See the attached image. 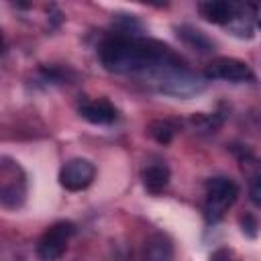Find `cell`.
Masks as SVG:
<instances>
[{"mask_svg":"<svg viewBox=\"0 0 261 261\" xmlns=\"http://www.w3.org/2000/svg\"><path fill=\"white\" fill-rule=\"evenodd\" d=\"M243 169L249 173V198L253 204L261 206V163L243 159Z\"/></svg>","mask_w":261,"mask_h":261,"instance_id":"14","label":"cell"},{"mask_svg":"<svg viewBox=\"0 0 261 261\" xmlns=\"http://www.w3.org/2000/svg\"><path fill=\"white\" fill-rule=\"evenodd\" d=\"M80 114L94 124H110L116 120V108L106 100V98H98V100H84L80 104Z\"/></svg>","mask_w":261,"mask_h":261,"instance_id":"8","label":"cell"},{"mask_svg":"<svg viewBox=\"0 0 261 261\" xmlns=\"http://www.w3.org/2000/svg\"><path fill=\"white\" fill-rule=\"evenodd\" d=\"M241 224H243V232H247L249 237H255L257 234V220L251 216V214H245V218H241Z\"/></svg>","mask_w":261,"mask_h":261,"instance_id":"17","label":"cell"},{"mask_svg":"<svg viewBox=\"0 0 261 261\" xmlns=\"http://www.w3.org/2000/svg\"><path fill=\"white\" fill-rule=\"evenodd\" d=\"M153 80H155L159 92L179 96V98H188V96L198 94L200 90H204V82L200 80V75L188 71L184 65L165 69V71L153 75Z\"/></svg>","mask_w":261,"mask_h":261,"instance_id":"3","label":"cell"},{"mask_svg":"<svg viewBox=\"0 0 261 261\" xmlns=\"http://www.w3.org/2000/svg\"><path fill=\"white\" fill-rule=\"evenodd\" d=\"M27 196V179L18 163L8 157L0 165V202L4 208H18Z\"/></svg>","mask_w":261,"mask_h":261,"instance_id":"4","label":"cell"},{"mask_svg":"<svg viewBox=\"0 0 261 261\" xmlns=\"http://www.w3.org/2000/svg\"><path fill=\"white\" fill-rule=\"evenodd\" d=\"M143 261H173V243L167 234H151L145 245H143V253H141Z\"/></svg>","mask_w":261,"mask_h":261,"instance_id":"9","label":"cell"},{"mask_svg":"<svg viewBox=\"0 0 261 261\" xmlns=\"http://www.w3.org/2000/svg\"><path fill=\"white\" fill-rule=\"evenodd\" d=\"M251 10L253 6L249 4H237L234 6V14H232V20L228 22V29L232 31V35L237 37H253V16H251Z\"/></svg>","mask_w":261,"mask_h":261,"instance_id":"12","label":"cell"},{"mask_svg":"<svg viewBox=\"0 0 261 261\" xmlns=\"http://www.w3.org/2000/svg\"><path fill=\"white\" fill-rule=\"evenodd\" d=\"M175 31H177V37H179L190 49H194V51H198V53H210V51H214V41H212L206 33H202L200 29L190 27V24H181V27H177Z\"/></svg>","mask_w":261,"mask_h":261,"instance_id":"11","label":"cell"},{"mask_svg":"<svg viewBox=\"0 0 261 261\" xmlns=\"http://www.w3.org/2000/svg\"><path fill=\"white\" fill-rule=\"evenodd\" d=\"M149 135H151L157 143L167 145V143L173 139V135H175V124H173L171 120H153V122L149 124Z\"/></svg>","mask_w":261,"mask_h":261,"instance_id":"15","label":"cell"},{"mask_svg":"<svg viewBox=\"0 0 261 261\" xmlns=\"http://www.w3.org/2000/svg\"><path fill=\"white\" fill-rule=\"evenodd\" d=\"M94 175H96V167L92 165V161L75 157L63 163L59 171V184L69 192H80L94 181Z\"/></svg>","mask_w":261,"mask_h":261,"instance_id":"7","label":"cell"},{"mask_svg":"<svg viewBox=\"0 0 261 261\" xmlns=\"http://www.w3.org/2000/svg\"><path fill=\"white\" fill-rule=\"evenodd\" d=\"M204 75L206 80H224V82H253L255 80V73L251 71V67L241 61V59H234V57H218V59H212L206 69H204Z\"/></svg>","mask_w":261,"mask_h":261,"instance_id":"6","label":"cell"},{"mask_svg":"<svg viewBox=\"0 0 261 261\" xmlns=\"http://www.w3.org/2000/svg\"><path fill=\"white\" fill-rule=\"evenodd\" d=\"M73 232H75V224L69 220H59L51 224L37 243V257L41 261H57L65 253Z\"/></svg>","mask_w":261,"mask_h":261,"instance_id":"5","label":"cell"},{"mask_svg":"<svg viewBox=\"0 0 261 261\" xmlns=\"http://www.w3.org/2000/svg\"><path fill=\"white\" fill-rule=\"evenodd\" d=\"M210 261H241V259H239V255H237L232 249L220 247V249H216V251L210 255Z\"/></svg>","mask_w":261,"mask_h":261,"instance_id":"16","label":"cell"},{"mask_svg":"<svg viewBox=\"0 0 261 261\" xmlns=\"http://www.w3.org/2000/svg\"><path fill=\"white\" fill-rule=\"evenodd\" d=\"M234 6L232 2H224V0H210V2H202L198 6L200 14L214 24H228L232 20L234 14Z\"/></svg>","mask_w":261,"mask_h":261,"instance_id":"10","label":"cell"},{"mask_svg":"<svg viewBox=\"0 0 261 261\" xmlns=\"http://www.w3.org/2000/svg\"><path fill=\"white\" fill-rule=\"evenodd\" d=\"M239 186L224 175L210 177L206 181V198H204V214L208 222H218L224 212L237 202Z\"/></svg>","mask_w":261,"mask_h":261,"instance_id":"2","label":"cell"},{"mask_svg":"<svg viewBox=\"0 0 261 261\" xmlns=\"http://www.w3.org/2000/svg\"><path fill=\"white\" fill-rule=\"evenodd\" d=\"M143 184L151 194H159L161 190H165V186L169 184V169L165 165H149L143 171Z\"/></svg>","mask_w":261,"mask_h":261,"instance_id":"13","label":"cell"},{"mask_svg":"<svg viewBox=\"0 0 261 261\" xmlns=\"http://www.w3.org/2000/svg\"><path fill=\"white\" fill-rule=\"evenodd\" d=\"M98 57L104 69L112 73H147L151 77L181 65L177 55H173L167 45L143 39L139 35L135 37L120 33L102 41L98 47Z\"/></svg>","mask_w":261,"mask_h":261,"instance_id":"1","label":"cell"},{"mask_svg":"<svg viewBox=\"0 0 261 261\" xmlns=\"http://www.w3.org/2000/svg\"><path fill=\"white\" fill-rule=\"evenodd\" d=\"M257 24H259V29H261V16H257Z\"/></svg>","mask_w":261,"mask_h":261,"instance_id":"18","label":"cell"}]
</instances>
